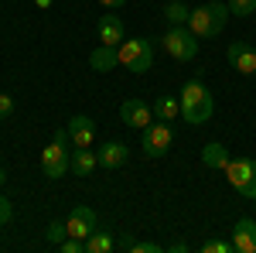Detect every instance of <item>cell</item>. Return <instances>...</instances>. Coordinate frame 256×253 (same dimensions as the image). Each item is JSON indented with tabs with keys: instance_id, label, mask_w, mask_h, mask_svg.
I'll use <instances>...</instances> for the list:
<instances>
[{
	"instance_id": "obj_1",
	"label": "cell",
	"mask_w": 256,
	"mask_h": 253,
	"mask_svg": "<svg viewBox=\"0 0 256 253\" xmlns=\"http://www.w3.org/2000/svg\"><path fill=\"white\" fill-rule=\"evenodd\" d=\"M181 120L184 123H192V127H202V123H208L212 120V110H216V103H212V93L202 86V79H192V82H184L181 86Z\"/></svg>"
},
{
	"instance_id": "obj_2",
	"label": "cell",
	"mask_w": 256,
	"mask_h": 253,
	"mask_svg": "<svg viewBox=\"0 0 256 253\" xmlns=\"http://www.w3.org/2000/svg\"><path fill=\"white\" fill-rule=\"evenodd\" d=\"M226 21H229V4H222V0H208V4H202V7L192 11L188 28H192L195 38H216V35H222Z\"/></svg>"
},
{
	"instance_id": "obj_3",
	"label": "cell",
	"mask_w": 256,
	"mask_h": 253,
	"mask_svg": "<svg viewBox=\"0 0 256 253\" xmlns=\"http://www.w3.org/2000/svg\"><path fill=\"white\" fill-rule=\"evenodd\" d=\"M120 65H126L134 76L154 69V41L150 38H123L120 45Z\"/></svg>"
},
{
	"instance_id": "obj_4",
	"label": "cell",
	"mask_w": 256,
	"mask_h": 253,
	"mask_svg": "<svg viewBox=\"0 0 256 253\" xmlns=\"http://www.w3.org/2000/svg\"><path fill=\"white\" fill-rule=\"evenodd\" d=\"M160 48H164L174 62H195L198 38L192 35V28H188V24H171V31L160 38Z\"/></svg>"
},
{
	"instance_id": "obj_5",
	"label": "cell",
	"mask_w": 256,
	"mask_h": 253,
	"mask_svg": "<svg viewBox=\"0 0 256 253\" xmlns=\"http://www.w3.org/2000/svg\"><path fill=\"white\" fill-rule=\"evenodd\" d=\"M140 147L147 157H164L174 147V130L168 120H150L144 130H140Z\"/></svg>"
},
{
	"instance_id": "obj_6",
	"label": "cell",
	"mask_w": 256,
	"mask_h": 253,
	"mask_svg": "<svg viewBox=\"0 0 256 253\" xmlns=\"http://www.w3.org/2000/svg\"><path fill=\"white\" fill-rule=\"evenodd\" d=\"M226 178L242 198H256V161L253 157H236L226 164Z\"/></svg>"
},
{
	"instance_id": "obj_7",
	"label": "cell",
	"mask_w": 256,
	"mask_h": 253,
	"mask_svg": "<svg viewBox=\"0 0 256 253\" xmlns=\"http://www.w3.org/2000/svg\"><path fill=\"white\" fill-rule=\"evenodd\" d=\"M150 117H154V106H147V99L130 96V99H123V103H120V120H123L126 127L144 130V127L150 123Z\"/></svg>"
},
{
	"instance_id": "obj_8",
	"label": "cell",
	"mask_w": 256,
	"mask_h": 253,
	"mask_svg": "<svg viewBox=\"0 0 256 253\" xmlns=\"http://www.w3.org/2000/svg\"><path fill=\"white\" fill-rule=\"evenodd\" d=\"M41 171H44V178H62L65 171H72L68 154H65V144L52 140V144L41 151Z\"/></svg>"
},
{
	"instance_id": "obj_9",
	"label": "cell",
	"mask_w": 256,
	"mask_h": 253,
	"mask_svg": "<svg viewBox=\"0 0 256 253\" xmlns=\"http://www.w3.org/2000/svg\"><path fill=\"white\" fill-rule=\"evenodd\" d=\"M226 59H229V65L236 69V72H242V76H256V48L250 45V41H232L229 45V52H226Z\"/></svg>"
},
{
	"instance_id": "obj_10",
	"label": "cell",
	"mask_w": 256,
	"mask_h": 253,
	"mask_svg": "<svg viewBox=\"0 0 256 253\" xmlns=\"http://www.w3.org/2000/svg\"><path fill=\"white\" fill-rule=\"evenodd\" d=\"M126 38V31H123V21H120L116 11H106L102 18H99V45H113L120 48Z\"/></svg>"
},
{
	"instance_id": "obj_11",
	"label": "cell",
	"mask_w": 256,
	"mask_h": 253,
	"mask_svg": "<svg viewBox=\"0 0 256 253\" xmlns=\"http://www.w3.org/2000/svg\"><path fill=\"white\" fill-rule=\"evenodd\" d=\"M68 137H72L76 147H92V140H96V120L86 117V113H76V117L68 120Z\"/></svg>"
},
{
	"instance_id": "obj_12",
	"label": "cell",
	"mask_w": 256,
	"mask_h": 253,
	"mask_svg": "<svg viewBox=\"0 0 256 253\" xmlns=\"http://www.w3.org/2000/svg\"><path fill=\"white\" fill-rule=\"evenodd\" d=\"M236 253H256V219H239L229 236Z\"/></svg>"
},
{
	"instance_id": "obj_13",
	"label": "cell",
	"mask_w": 256,
	"mask_h": 253,
	"mask_svg": "<svg viewBox=\"0 0 256 253\" xmlns=\"http://www.w3.org/2000/svg\"><path fill=\"white\" fill-rule=\"evenodd\" d=\"M65 226H68V236H79V239H86V236H89V233L99 226V219H96V212H92L89 205H76Z\"/></svg>"
},
{
	"instance_id": "obj_14",
	"label": "cell",
	"mask_w": 256,
	"mask_h": 253,
	"mask_svg": "<svg viewBox=\"0 0 256 253\" xmlns=\"http://www.w3.org/2000/svg\"><path fill=\"white\" fill-rule=\"evenodd\" d=\"M96 154H99V164H102V168L116 171V168H123V164L130 161V147H126V144H116V140H110V144L99 147Z\"/></svg>"
},
{
	"instance_id": "obj_15",
	"label": "cell",
	"mask_w": 256,
	"mask_h": 253,
	"mask_svg": "<svg viewBox=\"0 0 256 253\" xmlns=\"http://www.w3.org/2000/svg\"><path fill=\"white\" fill-rule=\"evenodd\" d=\"M68 164H72V175L89 178L99 168V154H92V147H76V151L68 154Z\"/></svg>"
},
{
	"instance_id": "obj_16",
	"label": "cell",
	"mask_w": 256,
	"mask_h": 253,
	"mask_svg": "<svg viewBox=\"0 0 256 253\" xmlns=\"http://www.w3.org/2000/svg\"><path fill=\"white\" fill-rule=\"evenodd\" d=\"M89 65H92V72H110V69H116L120 65V48H113V45H99V48H92Z\"/></svg>"
},
{
	"instance_id": "obj_17",
	"label": "cell",
	"mask_w": 256,
	"mask_h": 253,
	"mask_svg": "<svg viewBox=\"0 0 256 253\" xmlns=\"http://www.w3.org/2000/svg\"><path fill=\"white\" fill-rule=\"evenodd\" d=\"M86 250H89V253H110V250H116V236L106 233V229H92V233L86 236Z\"/></svg>"
},
{
	"instance_id": "obj_18",
	"label": "cell",
	"mask_w": 256,
	"mask_h": 253,
	"mask_svg": "<svg viewBox=\"0 0 256 253\" xmlns=\"http://www.w3.org/2000/svg\"><path fill=\"white\" fill-rule=\"evenodd\" d=\"M154 117H158V120H178V117H181V99H174L171 93L158 96V99H154Z\"/></svg>"
},
{
	"instance_id": "obj_19",
	"label": "cell",
	"mask_w": 256,
	"mask_h": 253,
	"mask_svg": "<svg viewBox=\"0 0 256 253\" xmlns=\"http://www.w3.org/2000/svg\"><path fill=\"white\" fill-rule=\"evenodd\" d=\"M202 164H205V168H222V171H226V164H229L226 147L216 144V140H212V144H205V147H202Z\"/></svg>"
},
{
	"instance_id": "obj_20",
	"label": "cell",
	"mask_w": 256,
	"mask_h": 253,
	"mask_svg": "<svg viewBox=\"0 0 256 253\" xmlns=\"http://www.w3.org/2000/svg\"><path fill=\"white\" fill-rule=\"evenodd\" d=\"M164 18H168V24H188L192 7H188V4H181V0H171V4L164 7Z\"/></svg>"
},
{
	"instance_id": "obj_21",
	"label": "cell",
	"mask_w": 256,
	"mask_h": 253,
	"mask_svg": "<svg viewBox=\"0 0 256 253\" xmlns=\"http://www.w3.org/2000/svg\"><path fill=\"white\" fill-rule=\"evenodd\" d=\"M229 4V14H236V18H250L256 11V0H226Z\"/></svg>"
},
{
	"instance_id": "obj_22",
	"label": "cell",
	"mask_w": 256,
	"mask_h": 253,
	"mask_svg": "<svg viewBox=\"0 0 256 253\" xmlns=\"http://www.w3.org/2000/svg\"><path fill=\"white\" fill-rule=\"evenodd\" d=\"M10 219H14V202H10L7 195H0V229L10 226Z\"/></svg>"
},
{
	"instance_id": "obj_23",
	"label": "cell",
	"mask_w": 256,
	"mask_h": 253,
	"mask_svg": "<svg viewBox=\"0 0 256 253\" xmlns=\"http://www.w3.org/2000/svg\"><path fill=\"white\" fill-rule=\"evenodd\" d=\"M202 253H232V243L229 239H208V243H202Z\"/></svg>"
},
{
	"instance_id": "obj_24",
	"label": "cell",
	"mask_w": 256,
	"mask_h": 253,
	"mask_svg": "<svg viewBox=\"0 0 256 253\" xmlns=\"http://www.w3.org/2000/svg\"><path fill=\"white\" fill-rule=\"evenodd\" d=\"M65 236H68V226H65V222H52V226H48V239H52V243H62Z\"/></svg>"
},
{
	"instance_id": "obj_25",
	"label": "cell",
	"mask_w": 256,
	"mask_h": 253,
	"mask_svg": "<svg viewBox=\"0 0 256 253\" xmlns=\"http://www.w3.org/2000/svg\"><path fill=\"white\" fill-rule=\"evenodd\" d=\"M14 113V96L10 93H0V120H7Z\"/></svg>"
},
{
	"instance_id": "obj_26",
	"label": "cell",
	"mask_w": 256,
	"mask_h": 253,
	"mask_svg": "<svg viewBox=\"0 0 256 253\" xmlns=\"http://www.w3.org/2000/svg\"><path fill=\"white\" fill-rule=\"evenodd\" d=\"M164 246H158V243H150V239H144V243H134L130 246V253H160Z\"/></svg>"
},
{
	"instance_id": "obj_27",
	"label": "cell",
	"mask_w": 256,
	"mask_h": 253,
	"mask_svg": "<svg viewBox=\"0 0 256 253\" xmlns=\"http://www.w3.org/2000/svg\"><path fill=\"white\" fill-rule=\"evenodd\" d=\"M99 4H102V7H106V11H120V7H123V4H126V0H99Z\"/></svg>"
},
{
	"instance_id": "obj_28",
	"label": "cell",
	"mask_w": 256,
	"mask_h": 253,
	"mask_svg": "<svg viewBox=\"0 0 256 253\" xmlns=\"http://www.w3.org/2000/svg\"><path fill=\"white\" fill-rule=\"evenodd\" d=\"M116 246H120V250H130V246H134V239H130V236H120Z\"/></svg>"
},
{
	"instance_id": "obj_29",
	"label": "cell",
	"mask_w": 256,
	"mask_h": 253,
	"mask_svg": "<svg viewBox=\"0 0 256 253\" xmlns=\"http://www.w3.org/2000/svg\"><path fill=\"white\" fill-rule=\"evenodd\" d=\"M34 4H38L41 11H44V7H52V4H55V0H34Z\"/></svg>"
},
{
	"instance_id": "obj_30",
	"label": "cell",
	"mask_w": 256,
	"mask_h": 253,
	"mask_svg": "<svg viewBox=\"0 0 256 253\" xmlns=\"http://www.w3.org/2000/svg\"><path fill=\"white\" fill-rule=\"evenodd\" d=\"M4 181H7V171H4V168H0V188H4Z\"/></svg>"
}]
</instances>
